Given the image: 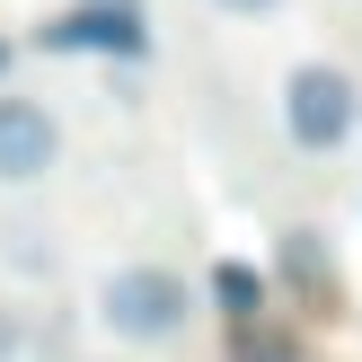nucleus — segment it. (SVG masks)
<instances>
[{"label": "nucleus", "instance_id": "nucleus-1", "mask_svg": "<svg viewBox=\"0 0 362 362\" xmlns=\"http://www.w3.org/2000/svg\"><path fill=\"white\" fill-rule=\"evenodd\" d=\"M194 310L186 274H168V265H124V274H106L98 292V318L124 336V345H159V336H177Z\"/></svg>", "mask_w": 362, "mask_h": 362}, {"label": "nucleus", "instance_id": "nucleus-2", "mask_svg": "<svg viewBox=\"0 0 362 362\" xmlns=\"http://www.w3.org/2000/svg\"><path fill=\"white\" fill-rule=\"evenodd\" d=\"M35 45L45 53H115V62H141L151 53V18H141V0H71L62 18L35 27Z\"/></svg>", "mask_w": 362, "mask_h": 362}, {"label": "nucleus", "instance_id": "nucleus-3", "mask_svg": "<svg viewBox=\"0 0 362 362\" xmlns=\"http://www.w3.org/2000/svg\"><path fill=\"white\" fill-rule=\"evenodd\" d=\"M354 80L336 62H310V71H292V88H283V124H292V141L300 151H336V141L354 133Z\"/></svg>", "mask_w": 362, "mask_h": 362}, {"label": "nucleus", "instance_id": "nucleus-4", "mask_svg": "<svg viewBox=\"0 0 362 362\" xmlns=\"http://www.w3.org/2000/svg\"><path fill=\"white\" fill-rule=\"evenodd\" d=\"M62 159V124L35 98H0V186H35Z\"/></svg>", "mask_w": 362, "mask_h": 362}, {"label": "nucleus", "instance_id": "nucleus-5", "mask_svg": "<svg viewBox=\"0 0 362 362\" xmlns=\"http://www.w3.org/2000/svg\"><path fill=\"white\" fill-rule=\"evenodd\" d=\"M212 300L230 310V327H239V318H265V283H257V265H212Z\"/></svg>", "mask_w": 362, "mask_h": 362}, {"label": "nucleus", "instance_id": "nucleus-6", "mask_svg": "<svg viewBox=\"0 0 362 362\" xmlns=\"http://www.w3.org/2000/svg\"><path fill=\"white\" fill-rule=\"evenodd\" d=\"M283 265H292V283H327V257H318V230H283Z\"/></svg>", "mask_w": 362, "mask_h": 362}, {"label": "nucleus", "instance_id": "nucleus-7", "mask_svg": "<svg viewBox=\"0 0 362 362\" xmlns=\"http://www.w3.org/2000/svg\"><path fill=\"white\" fill-rule=\"evenodd\" d=\"M230 362H292V345H283L265 318H239V345H230Z\"/></svg>", "mask_w": 362, "mask_h": 362}, {"label": "nucleus", "instance_id": "nucleus-8", "mask_svg": "<svg viewBox=\"0 0 362 362\" xmlns=\"http://www.w3.org/2000/svg\"><path fill=\"white\" fill-rule=\"evenodd\" d=\"M0 362H18V310L0 300Z\"/></svg>", "mask_w": 362, "mask_h": 362}, {"label": "nucleus", "instance_id": "nucleus-9", "mask_svg": "<svg viewBox=\"0 0 362 362\" xmlns=\"http://www.w3.org/2000/svg\"><path fill=\"white\" fill-rule=\"evenodd\" d=\"M221 9H239V18H257V9H274V0H221Z\"/></svg>", "mask_w": 362, "mask_h": 362}, {"label": "nucleus", "instance_id": "nucleus-10", "mask_svg": "<svg viewBox=\"0 0 362 362\" xmlns=\"http://www.w3.org/2000/svg\"><path fill=\"white\" fill-rule=\"evenodd\" d=\"M0 71H9V45H0Z\"/></svg>", "mask_w": 362, "mask_h": 362}]
</instances>
